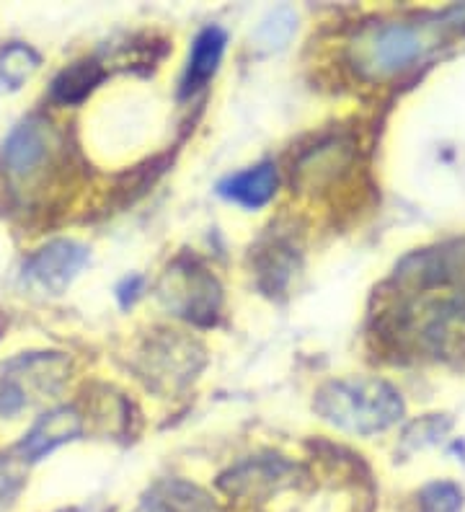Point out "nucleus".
Masks as SVG:
<instances>
[{
    "label": "nucleus",
    "mask_w": 465,
    "mask_h": 512,
    "mask_svg": "<svg viewBox=\"0 0 465 512\" xmlns=\"http://www.w3.org/2000/svg\"><path fill=\"white\" fill-rule=\"evenodd\" d=\"M465 24V6L422 21H393V24L370 26L360 32L349 44V60L354 70L370 81H383L403 70L422 63L432 50H437L447 39Z\"/></svg>",
    "instance_id": "1"
},
{
    "label": "nucleus",
    "mask_w": 465,
    "mask_h": 512,
    "mask_svg": "<svg viewBox=\"0 0 465 512\" xmlns=\"http://www.w3.org/2000/svg\"><path fill=\"white\" fill-rule=\"evenodd\" d=\"M318 417L352 435H378L398 425L406 412L398 388L383 378H341L318 388Z\"/></svg>",
    "instance_id": "2"
},
{
    "label": "nucleus",
    "mask_w": 465,
    "mask_h": 512,
    "mask_svg": "<svg viewBox=\"0 0 465 512\" xmlns=\"http://www.w3.org/2000/svg\"><path fill=\"white\" fill-rule=\"evenodd\" d=\"M62 352H29L0 365V417H16L29 406L60 394L70 378Z\"/></svg>",
    "instance_id": "3"
},
{
    "label": "nucleus",
    "mask_w": 465,
    "mask_h": 512,
    "mask_svg": "<svg viewBox=\"0 0 465 512\" xmlns=\"http://www.w3.org/2000/svg\"><path fill=\"white\" fill-rule=\"evenodd\" d=\"M393 282L406 295L465 288V238L409 254L396 267Z\"/></svg>",
    "instance_id": "4"
},
{
    "label": "nucleus",
    "mask_w": 465,
    "mask_h": 512,
    "mask_svg": "<svg viewBox=\"0 0 465 512\" xmlns=\"http://www.w3.org/2000/svg\"><path fill=\"white\" fill-rule=\"evenodd\" d=\"M161 300L168 311L199 326H210L220 311V285L197 262H176L161 282Z\"/></svg>",
    "instance_id": "5"
},
{
    "label": "nucleus",
    "mask_w": 465,
    "mask_h": 512,
    "mask_svg": "<svg viewBox=\"0 0 465 512\" xmlns=\"http://www.w3.org/2000/svg\"><path fill=\"white\" fill-rule=\"evenodd\" d=\"M55 148L57 135L50 122L42 117H29L8 132L6 143L0 148V163L13 182H29L50 161Z\"/></svg>",
    "instance_id": "6"
},
{
    "label": "nucleus",
    "mask_w": 465,
    "mask_h": 512,
    "mask_svg": "<svg viewBox=\"0 0 465 512\" xmlns=\"http://www.w3.org/2000/svg\"><path fill=\"white\" fill-rule=\"evenodd\" d=\"M88 259H91V254L83 244H78L73 238H55L26 259L24 277L31 285H37L52 295H60L68 290L75 277L81 275Z\"/></svg>",
    "instance_id": "7"
},
{
    "label": "nucleus",
    "mask_w": 465,
    "mask_h": 512,
    "mask_svg": "<svg viewBox=\"0 0 465 512\" xmlns=\"http://www.w3.org/2000/svg\"><path fill=\"white\" fill-rule=\"evenodd\" d=\"M83 432V417L78 414V409L73 406H60V409H52L44 417H39V422L26 432V438L21 440L19 453L29 463L39 461V458L50 456L52 450L60 448V445L70 443Z\"/></svg>",
    "instance_id": "8"
},
{
    "label": "nucleus",
    "mask_w": 465,
    "mask_h": 512,
    "mask_svg": "<svg viewBox=\"0 0 465 512\" xmlns=\"http://www.w3.org/2000/svg\"><path fill=\"white\" fill-rule=\"evenodd\" d=\"M277 169L274 163H259L254 169L238 171L217 184V194L225 200L236 202V205L248 207V210H259L269 205L277 194Z\"/></svg>",
    "instance_id": "9"
},
{
    "label": "nucleus",
    "mask_w": 465,
    "mask_h": 512,
    "mask_svg": "<svg viewBox=\"0 0 465 512\" xmlns=\"http://www.w3.org/2000/svg\"><path fill=\"white\" fill-rule=\"evenodd\" d=\"M225 44H228V34L220 26H207L197 34L192 52H189V65H186L184 83H181V94H197L199 88H205L215 78L217 68L223 63Z\"/></svg>",
    "instance_id": "10"
},
{
    "label": "nucleus",
    "mask_w": 465,
    "mask_h": 512,
    "mask_svg": "<svg viewBox=\"0 0 465 512\" xmlns=\"http://www.w3.org/2000/svg\"><path fill=\"white\" fill-rule=\"evenodd\" d=\"M104 78L106 70L99 60H93V57L78 60V63L60 70V75L52 81V101L62 104V107H75V104L86 101Z\"/></svg>",
    "instance_id": "11"
},
{
    "label": "nucleus",
    "mask_w": 465,
    "mask_h": 512,
    "mask_svg": "<svg viewBox=\"0 0 465 512\" xmlns=\"http://www.w3.org/2000/svg\"><path fill=\"white\" fill-rule=\"evenodd\" d=\"M143 512H220L215 502L194 484L186 481H161L150 489Z\"/></svg>",
    "instance_id": "12"
},
{
    "label": "nucleus",
    "mask_w": 465,
    "mask_h": 512,
    "mask_svg": "<svg viewBox=\"0 0 465 512\" xmlns=\"http://www.w3.org/2000/svg\"><path fill=\"white\" fill-rule=\"evenodd\" d=\"M349 158L347 145H341L339 140H331V143L318 145L316 150H310L308 156L300 161L298 166V179L300 182H308L310 187H316L321 179L326 176H336V169H341Z\"/></svg>",
    "instance_id": "13"
},
{
    "label": "nucleus",
    "mask_w": 465,
    "mask_h": 512,
    "mask_svg": "<svg viewBox=\"0 0 465 512\" xmlns=\"http://www.w3.org/2000/svg\"><path fill=\"white\" fill-rule=\"evenodd\" d=\"M39 65H42V57L37 55V50H31L29 44L11 42L0 50V81L16 91L37 73Z\"/></svg>",
    "instance_id": "14"
},
{
    "label": "nucleus",
    "mask_w": 465,
    "mask_h": 512,
    "mask_svg": "<svg viewBox=\"0 0 465 512\" xmlns=\"http://www.w3.org/2000/svg\"><path fill=\"white\" fill-rule=\"evenodd\" d=\"M26 458L16 450V456L8 453V456H0V512H8L19 494L26 487Z\"/></svg>",
    "instance_id": "15"
},
{
    "label": "nucleus",
    "mask_w": 465,
    "mask_h": 512,
    "mask_svg": "<svg viewBox=\"0 0 465 512\" xmlns=\"http://www.w3.org/2000/svg\"><path fill=\"white\" fill-rule=\"evenodd\" d=\"M292 246H285L282 241L269 249V254L261 259V285L267 290H282L290 282L292 269H295V259H292Z\"/></svg>",
    "instance_id": "16"
},
{
    "label": "nucleus",
    "mask_w": 465,
    "mask_h": 512,
    "mask_svg": "<svg viewBox=\"0 0 465 512\" xmlns=\"http://www.w3.org/2000/svg\"><path fill=\"white\" fill-rule=\"evenodd\" d=\"M295 13L290 8H277L261 21L256 29V47L261 50H282L295 32Z\"/></svg>",
    "instance_id": "17"
},
{
    "label": "nucleus",
    "mask_w": 465,
    "mask_h": 512,
    "mask_svg": "<svg viewBox=\"0 0 465 512\" xmlns=\"http://www.w3.org/2000/svg\"><path fill=\"white\" fill-rule=\"evenodd\" d=\"M419 510L422 512H460L463 510V492L453 481H432L419 492Z\"/></svg>",
    "instance_id": "18"
}]
</instances>
